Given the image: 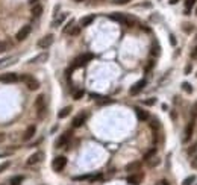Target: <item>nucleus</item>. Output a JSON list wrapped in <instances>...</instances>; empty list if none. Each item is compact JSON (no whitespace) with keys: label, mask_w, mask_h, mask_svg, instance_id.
<instances>
[{"label":"nucleus","mask_w":197,"mask_h":185,"mask_svg":"<svg viewBox=\"0 0 197 185\" xmlns=\"http://www.w3.org/2000/svg\"><path fill=\"white\" fill-rule=\"evenodd\" d=\"M191 56H193V58H197V47H196V50L193 52V55H191Z\"/></svg>","instance_id":"de8ad7c7"},{"label":"nucleus","mask_w":197,"mask_h":185,"mask_svg":"<svg viewBox=\"0 0 197 185\" xmlns=\"http://www.w3.org/2000/svg\"><path fill=\"white\" fill-rule=\"evenodd\" d=\"M65 18H67V14H65V12L59 14V15H58V17L53 20V27H58V26H61V24L65 21Z\"/></svg>","instance_id":"412c9836"},{"label":"nucleus","mask_w":197,"mask_h":185,"mask_svg":"<svg viewBox=\"0 0 197 185\" xmlns=\"http://www.w3.org/2000/svg\"><path fill=\"white\" fill-rule=\"evenodd\" d=\"M152 55H153V56L159 55V46H158V44H155V46L152 47Z\"/></svg>","instance_id":"f704fd0d"},{"label":"nucleus","mask_w":197,"mask_h":185,"mask_svg":"<svg viewBox=\"0 0 197 185\" xmlns=\"http://www.w3.org/2000/svg\"><path fill=\"white\" fill-rule=\"evenodd\" d=\"M9 166H11V161H5V162H2V164H0V173L5 171V170H8Z\"/></svg>","instance_id":"2f4dec72"},{"label":"nucleus","mask_w":197,"mask_h":185,"mask_svg":"<svg viewBox=\"0 0 197 185\" xmlns=\"http://www.w3.org/2000/svg\"><path fill=\"white\" fill-rule=\"evenodd\" d=\"M74 2H77V3H80V2H85V0H74Z\"/></svg>","instance_id":"3c124183"},{"label":"nucleus","mask_w":197,"mask_h":185,"mask_svg":"<svg viewBox=\"0 0 197 185\" xmlns=\"http://www.w3.org/2000/svg\"><path fill=\"white\" fill-rule=\"evenodd\" d=\"M49 59V53L47 52H43V53H39V55L34 56L31 61H29V64H41V62H46Z\"/></svg>","instance_id":"2eb2a0df"},{"label":"nucleus","mask_w":197,"mask_h":185,"mask_svg":"<svg viewBox=\"0 0 197 185\" xmlns=\"http://www.w3.org/2000/svg\"><path fill=\"white\" fill-rule=\"evenodd\" d=\"M20 80V76L17 73H5L0 74V82L3 84H15Z\"/></svg>","instance_id":"6e6552de"},{"label":"nucleus","mask_w":197,"mask_h":185,"mask_svg":"<svg viewBox=\"0 0 197 185\" xmlns=\"http://www.w3.org/2000/svg\"><path fill=\"white\" fill-rule=\"evenodd\" d=\"M20 79H21V80H24L26 87H27L31 91H35V90H38V88H39V82L36 80L34 76H27V74H26V76H21Z\"/></svg>","instance_id":"7ed1b4c3"},{"label":"nucleus","mask_w":197,"mask_h":185,"mask_svg":"<svg viewBox=\"0 0 197 185\" xmlns=\"http://www.w3.org/2000/svg\"><path fill=\"white\" fill-rule=\"evenodd\" d=\"M129 2H132V0H114V3H117V5H126Z\"/></svg>","instance_id":"ea45409f"},{"label":"nucleus","mask_w":197,"mask_h":185,"mask_svg":"<svg viewBox=\"0 0 197 185\" xmlns=\"http://www.w3.org/2000/svg\"><path fill=\"white\" fill-rule=\"evenodd\" d=\"M24 181V176L18 175V176H14L9 179V185H21V182Z\"/></svg>","instance_id":"b1692460"},{"label":"nucleus","mask_w":197,"mask_h":185,"mask_svg":"<svg viewBox=\"0 0 197 185\" xmlns=\"http://www.w3.org/2000/svg\"><path fill=\"white\" fill-rule=\"evenodd\" d=\"M144 103H146V105H149V106H152V105H155V103H156V99H153V97H150V99H147V100H144Z\"/></svg>","instance_id":"e433bc0d"},{"label":"nucleus","mask_w":197,"mask_h":185,"mask_svg":"<svg viewBox=\"0 0 197 185\" xmlns=\"http://www.w3.org/2000/svg\"><path fill=\"white\" fill-rule=\"evenodd\" d=\"M143 175L141 173H130L127 176V184L129 185H140L143 182Z\"/></svg>","instance_id":"ddd939ff"},{"label":"nucleus","mask_w":197,"mask_h":185,"mask_svg":"<svg viewBox=\"0 0 197 185\" xmlns=\"http://www.w3.org/2000/svg\"><path fill=\"white\" fill-rule=\"evenodd\" d=\"M161 184H162V185H168V182H165V181H162Z\"/></svg>","instance_id":"8fccbe9b"},{"label":"nucleus","mask_w":197,"mask_h":185,"mask_svg":"<svg viewBox=\"0 0 197 185\" xmlns=\"http://www.w3.org/2000/svg\"><path fill=\"white\" fill-rule=\"evenodd\" d=\"M193 130H194V120H191V121L187 125V128H185V132H183V143H187V141L191 138Z\"/></svg>","instance_id":"4468645a"},{"label":"nucleus","mask_w":197,"mask_h":185,"mask_svg":"<svg viewBox=\"0 0 197 185\" xmlns=\"http://www.w3.org/2000/svg\"><path fill=\"white\" fill-rule=\"evenodd\" d=\"M31 14H32V17H39L41 14H43V6L41 5H32V8H31Z\"/></svg>","instance_id":"aec40b11"},{"label":"nucleus","mask_w":197,"mask_h":185,"mask_svg":"<svg viewBox=\"0 0 197 185\" xmlns=\"http://www.w3.org/2000/svg\"><path fill=\"white\" fill-rule=\"evenodd\" d=\"M112 102H114L112 99H106L105 97V100H99V105H111Z\"/></svg>","instance_id":"c9c22d12"},{"label":"nucleus","mask_w":197,"mask_h":185,"mask_svg":"<svg viewBox=\"0 0 197 185\" xmlns=\"http://www.w3.org/2000/svg\"><path fill=\"white\" fill-rule=\"evenodd\" d=\"M67 166V158L65 156H56L53 159V162H52V168H53L55 171H62L64 168Z\"/></svg>","instance_id":"39448f33"},{"label":"nucleus","mask_w":197,"mask_h":185,"mask_svg":"<svg viewBox=\"0 0 197 185\" xmlns=\"http://www.w3.org/2000/svg\"><path fill=\"white\" fill-rule=\"evenodd\" d=\"M150 128L153 132H161V123H159V120L158 118H152L150 120Z\"/></svg>","instance_id":"5701e85b"},{"label":"nucleus","mask_w":197,"mask_h":185,"mask_svg":"<svg viewBox=\"0 0 197 185\" xmlns=\"http://www.w3.org/2000/svg\"><path fill=\"white\" fill-rule=\"evenodd\" d=\"M70 112H72V106H65V108H62L61 111L58 112V117L59 118H65L67 115H70Z\"/></svg>","instance_id":"393cba45"},{"label":"nucleus","mask_w":197,"mask_h":185,"mask_svg":"<svg viewBox=\"0 0 197 185\" xmlns=\"http://www.w3.org/2000/svg\"><path fill=\"white\" fill-rule=\"evenodd\" d=\"M155 155H156V149L153 147L152 150H149V152L144 155V161H146V162H149L150 159H153V158H155Z\"/></svg>","instance_id":"a878e982"},{"label":"nucleus","mask_w":197,"mask_h":185,"mask_svg":"<svg viewBox=\"0 0 197 185\" xmlns=\"http://www.w3.org/2000/svg\"><path fill=\"white\" fill-rule=\"evenodd\" d=\"M146 85H147V80H146V79H141V80L135 82V84L130 87L129 94H130V96H137V94H140V92L144 90V87H146Z\"/></svg>","instance_id":"0eeeda50"},{"label":"nucleus","mask_w":197,"mask_h":185,"mask_svg":"<svg viewBox=\"0 0 197 185\" xmlns=\"http://www.w3.org/2000/svg\"><path fill=\"white\" fill-rule=\"evenodd\" d=\"M35 106H36V111H38V115L43 117L44 112H46V97H44V94H39V96L36 97Z\"/></svg>","instance_id":"423d86ee"},{"label":"nucleus","mask_w":197,"mask_h":185,"mask_svg":"<svg viewBox=\"0 0 197 185\" xmlns=\"http://www.w3.org/2000/svg\"><path fill=\"white\" fill-rule=\"evenodd\" d=\"M39 0H29V5H36Z\"/></svg>","instance_id":"49530a36"},{"label":"nucleus","mask_w":197,"mask_h":185,"mask_svg":"<svg viewBox=\"0 0 197 185\" xmlns=\"http://www.w3.org/2000/svg\"><path fill=\"white\" fill-rule=\"evenodd\" d=\"M170 43H171L173 46H176V39H174V37H173V35L170 37Z\"/></svg>","instance_id":"c03bdc74"},{"label":"nucleus","mask_w":197,"mask_h":185,"mask_svg":"<svg viewBox=\"0 0 197 185\" xmlns=\"http://www.w3.org/2000/svg\"><path fill=\"white\" fill-rule=\"evenodd\" d=\"M194 3H196V0H187V2H185V14H187V15L190 14V11H191V8L194 6Z\"/></svg>","instance_id":"bb28decb"},{"label":"nucleus","mask_w":197,"mask_h":185,"mask_svg":"<svg viewBox=\"0 0 197 185\" xmlns=\"http://www.w3.org/2000/svg\"><path fill=\"white\" fill-rule=\"evenodd\" d=\"M94 56L91 55V53H84V55L77 56L74 61H73V65L72 68H80V67H85L88 62H90L91 59H92Z\"/></svg>","instance_id":"f03ea898"},{"label":"nucleus","mask_w":197,"mask_h":185,"mask_svg":"<svg viewBox=\"0 0 197 185\" xmlns=\"http://www.w3.org/2000/svg\"><path fill=\"white\" fill-rule=\"evenodd\" d=\"M191 166H193V167H194V168L197 170V158H194V159L191 161Z\"/></svg>","instance_id":"37998d69"},{"label":"nucleus","mask_w":197,"mask_h":185,"mask_svg":"<svg viewBox=\"0 0 197 185\" xmlns=\"http://www.w3.org/2000/svg\"><path fill=\"white\" fill-rule=\"evenodd\" d=\"M43 158H44V153H43V152H35L34 155H31V156L27 158L26 164H27V166H36V164H39V162L43 161Z\"/></svg>","instance_id":"9d476101"},{"label":"nucleus","mask_w":197,"mask_h":185,"mask_svg":"<svg viewBox=\"0 0 197 185\" xmlns=\"http://www.w3.org/2000/svg\"><path fill=\"white\" fill-rule=\"evenodd\" d=\"M5 138H6V135H5L3 132H0V144H2V143L5 141Z\"/></svg>","instance_id":"a19ab883"},{"label":"nucleus","mask_w":197,"mask_h":185,"mask_svg":"<svg viewBox=\"0 0 197 185\" xmlns=\"http://www.w3.org/2000/svg\"><path fill=\"white\" fill-rule=\"evenodd\" d=\"M178 2H179V0H170V3H171V5H174V3H178Z\"/></svg>","instance_id":"09e8293b"},{"label":"nucleus","mask_w":197,"mask_h":185,"mask_svg":"<svg viewBox=\"0 0 197 185\" xmlns=\"http://www.w3.org/2000/svg\"><path fill=\"white\" fill-rule=\"evenodd\" d=\"M84 94H85L84 90H77V91L74 92V96H73V97H74V100H80V99L84 97Z\"/></svg>","instance_id":"7c9ffc66"},{"label":"nucleus","mask_w":197,"mask_h":185,"mask_svg":"<svg viewBox=\"0 0 197 185\" xmlns=\"http://www.w3.org/2000/svg\"><path fill=\"white\" fill-rule=\"evenodd\" d=\"M72 37H76V35H79L80 34V26H73L72 29H70V32H68Z\"/></svg>","instance_id":"cd10ccee"},{"label":"nucleus","mask_w":197,"mask_h":185,"mask_svg":"<svg viewBox=\"0 0 197 185\" xmlns=\"http://www.w3.org/2000/svg\"><path fill=\"white\" fill-rule=\"evenodd\" d=\"M193 117H194V118L197 117V103L194 105V108H193Z\"/></svg>","instance_id":"79ce46f5"},{"label":"nucleus","mask_w":197,"mask_h":185,"mask_svg":"<svg viewBox=\"0 0 197 185\" xmlns=\"http://www.w3.org/2000/svg\"><path fill=\"white\" fill-rule=\"evenodd\" d=\"M182 88H183V91H187V92H193V87L188 84V82H183L182 84Z\"/></svg>","instance_id":"473e14b6"},{"label":"nucleus","mask_w":197,"mask_h":185,"mask_svg":"<svg viewBox=\"0 0 197 185\" xmlns=\"http://www.w3.org/2000/svg\"><path fill=\"white\" fill-rule=\"evenodd\" d=\"M196 181V176H188L187 179H183L182 185H193V182Z\"/></svg>","instance_id":"c756f323"},{"label":"nucleus","mask_w":197,"mask_h":185,"mask_svg":"<svg viewBox=\"0 0 197 185\" xmlns=\"http://www.w3.org/2000/svg\"><path fill=\"white\" fill-rule=\"evenodd\" d=\"M140 168H141V162L140 161H133V162H130V164L126 166V171L135 173V171H140Z\"/></svg>","instance_id":"a211bd4d"},{"label":"nucleus","mask_w":197,"mask_h":185,"mask_svg":"<svg viewBox=\"0 0 197 185\" xmlns=\"http://www.w3.org/2000/svg\"><path fill=\"white\" fill-rule=\"evenodd\" d=\"M35 132H36L35 125H31L27 129L24 130V134H23V140H24V141H29V140H32V138L35 137Z\"/></svg>","instance_id":"dca6fc26"},{"label":"nucleus","mask_w":197,"mask_h":185,"mask_svg":"<svg viewBox=\"0 0 197 185\" xmlns=\"http://www.w3.org/2000/svg\"><path fill=\"white\" fill-rule=\"evenodd\" d=\"M196 14H197V9H196Z\"/></svg>","instance_id":"603ef678"},{"label":"nucleus","mask_w":197,"mask_h":185,"mask_svg":"<svg viewBox=\"0 0 197 185\" xmlns=\"http://www.w3.org/2000/svg\"><path fill=\"white\" fill-rule=\"evenodd\" d=\"M73 26H74V20H70V21L65 24V27L62 29V32H64V34H68V32H70V29H72Z\"/></svg>","instance_id":"c85d7f7f"},{"label":"nucleus","mask_w":197,"mask_h":185,"mask_svg":"<svg viewBox=\"0 0 197 185\" xmlns=\"http://www.w3.org/2000/svg\"><path fill=\"white\" fill-rule=\"evenodd\" d=\"M9 47V44L8 43H5V41H0V53H3L6 49Z\"/></svg>","instance_id":"72a5a7b5"},{"label":"nucleus","mask_w":197,"mask_h":185,"mask_svg":"<svg viewBox=\"0 0 197 185\" xmlns=\"http://www.w3.org/2000/svg\"><path fill=\"white\" fill-rule=\"evenodd\" d=\"M87 118H88V114H87V112L77 114V115L73 118V128H80V126L87 121Z\"/></svg>","instance_id":"f8f14e48"},{"label":"nucleus","mask_w":197,"mask_h":185,"mask_svg":"<svg viewBox=\"0 0 197 185\" xmlns=\"http://www.w3.org/2000/svg\"><path fill=\"white\" fill-rule=\"evenodd\" d=\"M159 164V159L158 158H153V161H149V166L150 167H155V166H158Z\"/></svg>","instance_id":"58836bf2"},{"label":"nucleus","mask_w":197,"mask_h":185,"mask_svg":"<svg viewBox=\"0 0 197 185\" xmlns=\"http://www.w3.org/2000/svg\"><path fill=\"white\" fill-rule=\"evenodd\" d=\"M183 26H185V27H183V31H185L187 34H190V32L193 31V24H188V23H185Z\"/></svg>","instance_id":"4c0bfd02"},{"label":"nucleus","mask_w":197,"mask_h":185,"mask_svg":"<svg viewBox=\"0 0 197 185\" xmlns=\"http://www.w3.org/2000/svg\"><path fill=\"white\" fill-rule=\"evenodd\" d=\"M18 149V146H9V149H5L3 152H0V158H5V156H11L15 150Z\"/></svg>","instance_id":"4be33fe9"},{"label":"nucleus","mask_w":197,"mask_h":185,"mask_svg":"<svg viewBox=\"0 0 197 185\" xmlns=\"http://www.w3.org/2000/svg\"><path fill=\"white\" fill-rule=\"evenodd\" d=\"M31 31H32V27H31L29 24H24V26H23V27L18 31L17 34H15V39H17V41H20V43H21V41H24L26 38L29 37Z\"/></svg>","instance_id":"1a4fd4ad"},{"label":"nucleus","mask_w":197,"mask_h":185,"mask_svg":"<svg viewBox=\"0 0 197 185\" xmlns=\"http://www.w3.org/2000/svg\"><path fill=\"white\" fill-rule=\"evenodd\" d=\"M53 39H55V37L52 34H49V35L43 37L38 41V47H39V49H49V47L53 44Z\"/></svg>","instance_id":"9b49d317"},{"label":"nucleus","mask_w":197,"mask_h":185,"mask_svg":"<svg viewBox=\"0 0 197 185\" xmlns=\"http://www.w3.org/2000/svg\"><path fill=\"white\" fill-rule=\"evenodd\" d=\"M109 18L114 20V21H117V23H121V24H125L127 27H132V26H135V18H132V17H127L125 14H121V12H114V14H109Z\"/></svg>","instance_id":"f257e3e1"},{"label":"nucleus","mask_w":197,"mask_h":185,"mask_svg":"<svg viewBox=\"0 0 197 185\" xmlns=\"http://www.w3.org/2000/svg\"><path fill=\"white\" fill-rule=\"evenodd\" d=\"M70 138H72V132H65V134H62V135H61V137L56 140L55 147H56V149H64L65 146H68Z\"/></svg>","instance_id":"20e7f679"},{"label":"nucleus","mask_w":197,"mask_h":185,"mask_svg":"<svg viewBox=\"0 0 197 185\" xmlns=\"http://www.w3.org/2000/svg\"><path fill=\"white\" fill-rule=\"evenodd\" d=\"M135 114H137V118L140 120V121H147L149 118H150V115H149V112L143 109V108H135Z\"/></svg>","instance_id":"f3484780"},{"label":"nucleus","mask_w":197,"mask_h":185,"mask_svg":"<svg viewBox=\"0 0 197 185\" xmlns=\"http://www.w3.org/2000/svg\"><path fill=\"white\" fill-rule=\"evenodd\" d=\"M191 68H193L191 65H187V68H185V73L188 74V73H190V72H191Z\"/></svg>","instance_id":"a18cd8bd"},{"label":"nucleus","mask_w":197,"mask_h":185,"mask_svg":"<svg viewBox=\"0 0 197 185\" xmlns=\"http://www.w3.org/2000/svg\"><path fill=\"white\" fill-rule=\"evenodd\" d=\"M94 18H96V17H94V14H91V15H87V17L80 18V24H79V26H80V27H88L91 23L94 21Z\"/></svg>","instance_id":"6ab92c4d"}]
</instances>
